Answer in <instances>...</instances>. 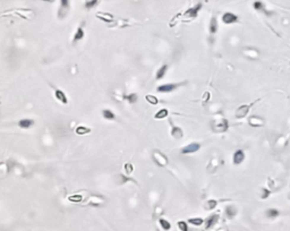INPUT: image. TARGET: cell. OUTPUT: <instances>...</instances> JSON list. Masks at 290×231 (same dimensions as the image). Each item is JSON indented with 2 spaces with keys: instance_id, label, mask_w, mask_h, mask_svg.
<instances>
[{
  "instance_id": "cell-5",
  "label": "cell",
  "mask_w": 290,
  "mask_h": 231,
  "mask_svg": "<svg viewBox=\"0 0 290 231\" xmlns=\"http://www.w3.org/2000/svg\"><path fill=\"white\" fill-rule=\"evenodd\" d=\"M264 119L258 116H251L248 118V125L251 127H263L264 126Z\"/></svg>"
},
{
  "instance_id": "cell-13",
  "label": "cell",
  "mask_w": 290,
  "mask_h": 231,
  "mask_svg": "<svg viewBox=\"0 0 290 231\" xmlns=\"http://www.w3.org/2000/svg\"><path fill=\"white\" fill-rule=\"evenodd\" d=\"M218 22H217V18L215 17H213L211 19V23H210V32L212 33V34H215V33L218 32Z\"/></svg>"
},
{
  "instance_id": "cell-23",
  "label": "cell",
  "mask_w": 290,
  "mask_h": 231,
  "mask_svg": "<svg viewBox=\"0 0 290 231\" xmlns=\"http://www.w3.org/2000/svg\"><path fill=\"white\" fill-rule=\"evenodd\" d=\"M102 115H103L104 118H107V119H110V120H113L116 117H115V113L112 112V111H110V110H104L103 112H102Z\"/></svg>"
},
{
  "instance_id": "cell-3",
  "label": "cell",
  "mask_w": 290,
  "mask_h": 231,
  "mask_svg": "<svg viewBox=\"0 0 290 231\" xmlns=\"http://www.w3.org/2000/svg\"><path fill=\"white\" fill-rule=\"evenodd\" d=\"M201 8H202V5H201V4H197L195 7H192V8L187 9L186 12H185V14H184V17L187 19H194L196 16H197L198 10H201Z\"/></svg>"
},
{
  "instance_id": "cell-16",
  "label": "cell",
  "mask_w": 290,
  "mask_h": 231,
  "mask_svg": "<svg viewBox=\"0 0 290 231\" xmlns=\"http://www.w3.org/2000/svg\"><path fill=\"white\" fill-rule=\"evenodd\" d=\"M33 123V120H31V119H24V120H20V127H22V128H28V127H31L32 126Z\"/></svg>"
},
{
  "instance_id": "cell-21",
  "label": "cell",
  "mask_w": 290,
  "mask_h": 231,
  "mask_svg": "<svg viewBox=\"0 0 290 231\" xmlns=\"http://www.w3.org/2000/svg\"><path fill=\"white\" fill-rule=\"evenodd\" d=\"M188 222H189L190 224L198 227V225L203 224V222H204V221H203V219H201V218H193V219H189V220H188Z\"/></svg>"
},
{
  "instance_id": "cell-17",
  "label": "cell",
  "mask_w": 290,
  "mask_h": 231,
  "mask_svg": "<svg viewBox=\"0 0 290 231\" xmlns=\"http://www.w3.org/2000/svg\"><path fill=\"white\" fill-rule=\"evenodd\" d=\"M56 97L63 103H67V97H66V95L64 94L63 91H59V90L56 91Z\"/></svg>"
},
{
  "instance_id": "cell-12",
  "label": "cell",
  "mask_w": 290,
  "mask_h": 231,
  "mask_svg": "<svg viewBox=\"0 0 290 231\" xmlns=\"http://www.w3.org/2000/svg\"><path fill=\"white\" fill-rule=\"evenodd\" d=\"M97 17L100 19H102L104 22H107V23H110V22H112L113 20V16L112 15H110V14H107V13H97Z\"/></svg>"
},
{
  "instance_id": "cell-22",
  "label": "cell",
  "mask_w": 290,
  "mask_h": 231,
  "mask_svg": "<svg viewBox=\"0 0 290 231\" xmlns=\"http://www.w3.org/2000/svg\"><path fill=\"white\" fill-rule=\"evenodd\" d=\"M171 134H172L174 138H180V137H182V130L180 128H178V127H174Z\"/></svg>"
},
{
  "instance_id": "cell-30",
  "label": "cell",
  "mask_w": 290,
  "mask_h": 231,
  "mask_svg": "<svg viewBox=\"0 0 290 231\" xmlns=\"http://www.w3.org/2000/svg\"><path fill=\"white\" fill-rule=\"evenodd\" d=\"M253 7H254L256 10H264V5H263V2H261V1H255L254 5H253Z\"/></svg>"
},
{
  "instance_id": "cell-32",
  "label": "cell",
  "mask_w": 290,
  "mask_h": 231,
  "mask_svg": "<svg viewBox=\"0 0 290 231\" xmlns=\"http://www.w3.org/2000/svg\"><path fill=\"white\" fill-rule=\"evenodd\" d=\"M68 199L71 200V202H81L83 198H82L81 195H73V196H71V197H68Z\"/></svg>"
},
{
  "instance_id": "cell-15",
  "label": "cell",
  "mask_w": 290,
  "mask_h": 231,
  "mask_svg": "<svg viewBox=\"0 0 290 231\" xmlns=\"http://www.w3.org/2000/svg\"><path fill=\"white\" fill-rule=\"evenodd\" d=\"M219 160L218 159H212L211 162H210V164H209V167H207V170H210V171H214V170H217L218 167H219Z\"/></svg>"
},
{
  "instance_id": "cell-25",
  "label": "cell",
  "mask_w": 290,
  "mask_h": 231,
  "mask_svg": "<svg viewBox=\"0 0 290 231\" xmlns=\"http://www.w3.org/2000/svg\"><path fill=\"white\" fill-rule=\"evenodd\" d=\"M271 194V190L267 189V188H262L261 189V198L262 199H266Z\"/></svg>"
},
{
  "instance_id": "cell-33",
  "label": "cell",
  "mask_w": 290,
  "mask_h": 231,
  "mask_svg": "<svg viewBox=\"0 0 290 231\" xmlns=\"http://www.w3.org/2000/svg\"><path fill=\"white\" fill-rule=\"evenodd\" d=\"M210 97H211V94H210V92H205V93L203 94V97H202V102H203V103H206L207 101H210Z\"/></svg>"
},
{
  "instance_id": "cell-35",
  "label": "cell",
  "mask_w": 290,
  "mask_h": 231,
  "mask_svg": "<svg viewBox=\"0 0 290 231\" xmlns=\"http://www.w3.org/2000/svg\"><path fill=\"white\" fill-rule=\"evenodd\" d=\"M127 100H128L129 102L134 103L136 100H137V95H136V94H130V95L127 96Z\"/></svg>"
},
{
  "instance_id": "cell-36",
  "label": "cell",
  "mask_w": 290,
  "mask_h": 231,
  "mask_svg": "<svg viewBox=\"0 0 290 231\" xmlns=\"http://www.w3.org/2000/svg\"><path fill=\"white\" fill-rule=\"evenodd\" d=\"M287 139H288L287 137H280V138L277 141V144H278V145H281V143H282V145H284V144H286V142H287Z\"/></svg>"
},
{
  "instance_id": "cell-20",
  "label": "cell",
  "mask_w": 290,
  "mask_h": 231,
  "mask_svg": "<svg viewBox=\"0 0 290 231\" xmlns=\"http://www.w3.org/2000/svg\"><path fill=\"white\" fill-rule=\"evenodd\" d=\"M168 116V110L167 109H161L159 112L155 113V119H163Z\"/></svg>"
},
{
  "instance_id": "cell-4",
  "label": "cell",
  "mask_w": 290,
  "mask_h": 231,
  "mask_svg": "<svg viewBox=\"0 0 290 231\" xmlns=\"http://www.w3.org/2000/svg\"><path fill=\"white\" fill-rule=\"evenodd\" d=\"M153 160L160 167H166L168 164V159L166 158V155H163L161 152H158V151H155L153 153Z\"/></svg>"
},
{
  "instance_id": "cell-28",
  "label": "cell",
  "mask_w": 290,
  "mask_h": 231,
  "mask_svg": "<svg viewBox=\"0 0 290 231\" xmlns=\"http://www.w3.org/2000/svg\"><path fill=\"white\" fill-rule=\"evenodd\" d=\"M145 99H146V101L150 102L151 104H158V102H159L158 97H155V96H153V95H146L145 96Z\"/></svg>"
},
{
  "instance_id": "cell-6",
  "label": "cell",
  "mask_w": 290,
  "mask_h": 231,
  "mask_svg": "<svg viewBox=\"0 0 290 231\" xmlns=\"http://www.w3.org/2000/svg\"><path fill=\"white\" fill-rule=\"evenodd\" d=\"M201 148V145L198 143H190V144H188L187 146L181 150V153L182 154H190V153H195V152H197L198 150Z\"/></svg>"
},
{
  "instance_id": "cell-26",
  "label": "cell",
  "mask_w": 290,
  "mask_h": 231,
  "mask_svg": "<svg viewBox=\"0 0 290 231\" xmlns=\"http://www.w3.org/2000/svg\"><path fill=\"white\" fill-rule=\"evenodd\" d=\"M76 133L78 135H84V134H87V133H90V129L86 128V127H84V126H79L76 128Z\"/></svg>"
},
{
  "instance_id": "cell-37",
  "label": "cell",
  "mask_w": 290,
  "mask_h": 231,
  "mask_svg": "<svg viewBox=\"0 0 290 231\" xmlns=\"http://www.w3.org/2000/svg\"><path fill=\"white\" fill-rule=\"evenodd\" d=\"M61 7L63 8H68L69 7V0H61Z\"/></svg>"
},
{
  "instance_id": "cell-10",
  "label": "cell",
  "mask_w": 290,
  "mask_h": 231,
  "mask_svg": "<svg viewBox=\"0 0 290 231\" xmlns=\"http://www.w3.org/2000/svg\"><path fill=\"white\" fill-rule=\"evenodd\" d=\"M232 160H233V164H240L243 161L245 160V153H244V151H241V150L236 151L235 154H233Z\"/></svg>"
},
{
  "instance_id": "cell-9",
  "label": "cell",
  "mask_w": 290,
  "mask_h": 231,
  "mask_svg": "<svg viewBox=\"0 0 290 231\" xmlns=\"http://www.w3.org/2000/svg\"><path fill=\"white\" fill-rule=\"evenodd\" d=\"M179 85H181V84H164V85L159 86L156 90H158V92H161V93H167V92H171V91L176 90Z\"/></svg>"
},
{
  "instance_id": "cell-29",
  "label": "cell",
  "mask_w": 290,
  "mask_h": 231,
  "mask_svg": "<svg viewBox=\"0 0 290 231\" xmlns=\"http://www.w3.org/2000/svg\"><path fill=\"white\" fill-rule=\"evenodd\" d=\"M160 224H161V227L164 229V230H169V229L171 228V224L168 222L167 220H164V219H161V220H160Z\"/></svg>"
},
{
  "instance_id": "cell-7",
  "label": "cell",
  "mask_w": 290,
  "mask_h": 231,
  "mask_svg": "<svg viewBox=\"0 0 290 231\" xmlns=\"http://www.w3.org/2000/svg\"><path fill=\"white\" fill-rule=\"evenodd\" d=\"M243 53H244L245 57H247L248 59H251V60H255V59H257V58L259 57L258 51L257 50H255V49H253V48L244 49V50H243Z\"/></svg>"
},
{
  "instance_id": "cell-31",
  "label": "cell",
  "mask_w": 290,
  "mask_h": 231,
  "mask_svg": "<svg viewBox=\"0 0 290 231\" xmlns=\"http://www.w3.org/2000/svg\"><path fill=\"white\" fill-rule=\"evenodd\" d=\"M178 227L181 231H188V227H187V223L184 222V221H179L178 222Z\"/></svg>"
},
{
  "instance_id": "cell-38",
  "label": "cell",
  "mask_w": 290,
  "mask_h": 231,
  "mask_svg": "<svg viewBox=\"0 0 290 231\" xmlns=\"http://www.w3.org/2000/svg\"><path fill=\"white\" fill-rule=\"evenodd\" d=\"M289 198H290V194H289Z\"/></svg>"
},
{
  "instance_id": "cell-27",
  "label": "cell",
  "mask_w": 290,
  "mask_h": 231,
  "mask_svg": "<svg viewBox=\"0 0 290 231\" xmlns=\"http://www.w3.org/2000/svg\"><path fill=\"white\" fill-rule=\"evenodd\" d=\"M206 208H209V210H213V208H215L217 207V205H218V202L217 200H214V199H210L209 202L206 203Z\"/></svg>"
},
{
  "instance_id": "cell-8",
  "label": "cell",
  "mask_w": 290,
  "mask_h": 231,
  "mask_svg": "<svg viewBox=\"0 0 290 231\" xmlns=\"http://www.w3.org/2000/svg\"><path fill=\"white\" fill-rule=\"evenodd\" d=\"M222 20H223L225 24H233V23H236L238 20V16L232 13H226L223 14V16H222Z\"/></svg>"
},
{
  "instance_id": "cell-19",
  "label": "cell",
  "mask_w": 290,
  "mask_h": 231,
  "mask_svg": "<svg viewBox=\"0 0 290 231\" xmlns=\"http://www.w3.org/2000/svg\"><path fill=\"white\" fill-rule=\"evenodd\" d=\"M167 69H168V66H167V65L162 66L161 68L159 69V71H158V74H156V79H161L162 77L166 75V71H167Z\"/></svg>"
},
{
  "instance_id": "cell-18",
  "label": "cell",
  "mask_w": 290,
  "mask_h": 231,
  "mask_svg": "<svg viewBox=\"0 0 290 231\" xmlns=\"http://www.w3.org/2000/svg\"><path fill=\"white\" fill-rule=\"evenodd\" d=\"M266 215H267V218L274 219L279 215V211H278L277 208H269V210L266 211Z\"/></svg>"
},
{
  "instance_id": "cell-11",
  "label": "cell",
  "mask_w": 290,
  "mask_h": 231,
  "mask_svg": "<svg viewBox=\"0 0 290 231\" xmlns=\"http://www.w3.org/2000/svg\"><path fill=\"white\" fill-rule=\"evenodd\" d=\"M218 221H219V215L218 214H212L211 216H209L206 219V221H205V228L206 229L212 228L213 225L218 223Z\"/></svg>"
},
{
  "instance_id": "cell-14",
  "label": "cell",
  "mask_w": 290,
  "mask_h": 231,
  "mask_svg": "<svg viewBox=\"0 0 290 231\" xmlns=\"http://www.w3.org/2000/svg\"><path fill=\"white\" fill-rule=\"evenodd\" d=\"M226 213H227V215H228V218H233L236 214H237V208L235 207V206H227V208H226Z\"/></svg>"
},
{
  "instance_id": "cell-1",
  "label": "cell",
  "mask_w": 290,
  "mask_h": 231,
  "mask_svg": "<svg viewBox=\"0 0 290 231\" xmlns=\"http://www.w3.org/2000/svg\"><path fill=\"white\" fill-rule=\"evenodd\" d=\"M211 127H212V130L214 133H218V134H221V133H225L228 130V120L223 117H217L215 119H213V121L211 122Z\"/></svg>"
},
{
  "instance_id": "cell-24",
  "label": "cell",
  "mask_w": 290,
  "mask_h": 231,
  "mask_svg": "<svg viewBox=\"0 0 290 231\" xmlns=\"http://www.w3.org/2000/svg\"><path fill=\"white\" fill-rule=\"evenodd\" d=\"M84 36V31L82 27H79L77 30V32L75 34V38H74V42H76V41H79L81 38H83Z\"/></svg>"
},
{
  "instance_id": "cell-2",
  "label": "cell",
  "mask_w": 290,
  "mask_h": 231,
  "mask_svg": "<svg viewBox=\"0 0 290 231\" xmlns=\"http://www.w3.org/2000/svg\"><path fill=\"white\" fill-rule=\"evenodd\" d=\"M253 104H254V103H251V104H243V105L238 107V109L236 110V112H235L236 118H238V119L245 118L246 116L248 115V112H249V110H251V107L253 105Z\"/></svg>"
},
{
  "instance_id": "cell-34",
  "label": "cell",
  "mask_w": 290,
  "mask_h": 231,
  "mask_svg": "<svg viewBox=\"0 0 290 231\" xmlns=\"http://www.w3.org/2000/svg\"><path fill=\"white\" fill-rule=\"evenodd\" d=\"M97 0H90V1H87L86 4H85V7L86 8H92V7H94L97 5Z\"/></svg>"
}]
</instances>
